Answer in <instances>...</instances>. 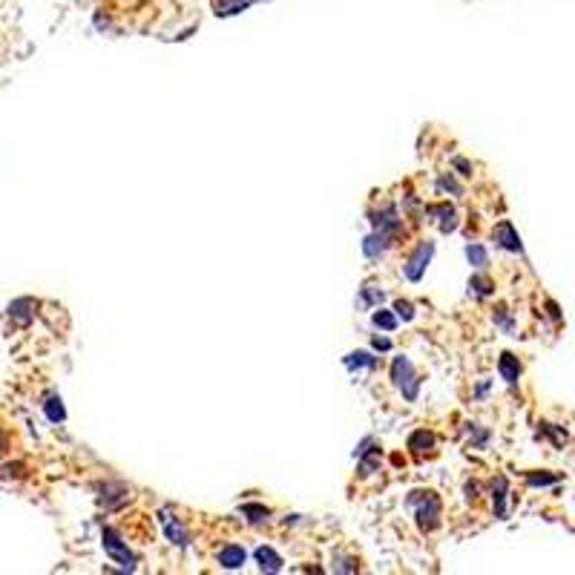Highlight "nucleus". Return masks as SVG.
<instances>
[{"label": "nucleus", "instance_id": "a211bd4d", "mask_svg": "<svg viewBox=\"0 0 575 575\" xmlns=\"http://www.w3.org/2000/svg\"><path fill=\"white\" fill-rule=\"evenodd\" d=\"M242 515H247V521H251V524H262V521H267V515H271V512H267L265 506H259V504H245Z\"/></svg>", "mask_w": 575, "mask_h": 575}, {"label": "nucleus", "instance_id": "9b49d317", "mask_svg": "<svg viewBox=\"0 0 575 575\" xmlns=\"http://www.w3.org/2000/svg\"><path fill=\"white\" fill-rule=\"evenodd\" d=\"M256 561H259V569L262 572H279L282 569V558L271 549V547H259L256 549Z\"/></svg>", "mask_w": 575, "mask_h": 575}, {"label": "nucleus", "instance_id": "ddd939ff", "mask_svg": "<svg viewBox=\"0 0 575 575\" xmlns=\"http://www.w3.org/2000/svg\"><path fill=\"white\" fill-rule=\"evenodd\" d=\"M492 501H495V515L504 518L506 515V477H495V484H492Z\"/></svg>", "mask_w": 575, "mask_h": 575}, {"label": "nucleus", "instance_id": "9d476101", "mask_svg": "<svg viewBox=\"0 0 575 575\" xmlns=\"http://www.w3.org/2000/svg\"><path fill=\"white\" fill-rule=\"evenodd\" d=\"M254 0H213V12L216 17H230V15H239L251 6Z\"/></svg>", "mask_w": 575, "mask_h": 575}, {"label": "nucleus", "instance_id": "423d86ee", "mask_svg": "<svg viewBox=\"0 0 575 575\" xmlns=\"http://www.w3.org/2000/svg\"><path fill=\"white\" fill-rule=\"evenodd\" d=\"M495 242L501 247H506V251H512V254H521V239H518L515 227L509 222H501L495 227Z\"/></svg>", "mask_w": 575, "mask_h": 575}, {"label": "nucleus", "instance_id": "4468645a", "mask_svg": "<svg viewBox=\"0 0 575 575\" xmlns=\"http://www.w3.org/2000/svg\"><path fill=\"white\" fill-rule=\"evenodd\" d=\"M161 524H164V532H167V538H170L172 544H179V547H187V541H190V538H187V532L182 529V524L176 521V518H172V521H170L167 515H161Z\"/></svg>", "mask_w": 575, "mask_h": 575}, {"label": "nucleus", "instance_id": "a878e982", "mask_svg": "<svg viewBox=\"0 0 575 575\" xmlns=\"http://www.w3.org/2000/svg\"><path fill=\"white\" fill-rule=\"evenodd\" d=\"M374 348H377V351H389V348H391V342H389L386 337H374Z\"/></svg>", "mask_w": 575, "mask_h": 575}, {"label": "nucleus", "instance_id": "2eb2a0df", "mask_svg": "<svg viewBox=\"0 0 575 575\" xmlns=\"http://www.w3.org/2000/svg\"><path fill=\"white\" fill-rule=\"evenodd\" d=\"M497 371H501V377L506 382H518V374H521V362H518V357H512V354H504L501 362H497Z\"/></svg>", "mask_w": 575, "mask_h": 575}, {"label": "nucleus", "instance_id": "20e7f679", "mask_svg": "<svg viewBox=\"0 0 575 575\" xmlns=\"http://www.w3.org/2000/svg\"><path fill=\"white\" fill-rule=\"evenodd\" d=\"M432 256H434V242H420V245H417V251L409 256V262L402 265V274H406V279H412V282H420V279H423V274H426V267H429Z\"/></svg>", "mask_w": 575, "mask_h": 575}, {"label": "nucleus", "instance_id": "f03ea898", "mask_svg": "<svg viewBox=\"0 0 575 575\" xmlns=\"http://www.w3.org/2000/svg\"><path fill=\"white\" fill-rule=\"evenodd\" d=\"M391 380H394V386L402 391V397H406V400H417L420 380H417L412 362L406 357H394V362H391Z\"/></svg>", "mask_w": 575, "mask_h": 575}, {"label": "nucleus", "instance_id": "6ab92c4d", "mask_svg": "<svg viewBox=\"0 0 575 575\" xmlns=\"http://www.w3.org/2000/svg\"><path fill=\"white\" fill-rule=\"evenodd\" d=\"M46 417L52 420V423H64V420H67V412H64V406H61V397H52V400L46 402Z\"/></svg>", "mask_w": 575, "mask_h": 575}, {"label": "nucleus", "instance_id": "1a4fd4ad", "mask_svg": "<svg viewBox=\"0 0 575 575\" xmlns=\"http://www.w3.org/2000/svg\"><path fill=\"white\" fill-rule=\"evenodd\" d=\"M389 245H391V239H389V236H382V233H377V230H374V233H371V236H366V242H362V254H366L369 259H377V256L386 254V247H389Z\"/></svg>", "mask_w": 575, "mask_h": 575}, {"label": "nucleus", "instance_id": "39448f33", "mask_svg": "<svg viewBox=\"0 0 575 575\" xmlns=\"http://www.w3.org/2000/svg\"><path fill=\"white\" fill-rule=\"evenodd\" d=\"M371 222H374V230H377V233L389 236V239H394V236L400 233V230H402V222L397 219V210H394V204H386V207H382Z\"/></svg>", "mask_w": 575, "mask_h": 575}, {"label": "nucleus", "instance_id": "dca6fc26", "mask_svg": "<svg viewBox=\"0 0 575 575\" xmlns=\"http://www.w3.org/2000/svg\"><path fill=\"white\" fill-rule=\"evenodd\" d=\"M345 366H348L351 371H360V369H374L377 366V357H371L369 351H354L345 357Z\"/></svg>", "mask_w": 575, "mask_h": 575}, {"label": "nucleus", "instance_id": "f8f14e48", "mask_svg": "<svg viewBox=\"0 0 575 575\" xmlns=\"http://www.w3.org/2000/svg\"><path fill=\"white\" fill-rule=\"evenodd\" d=\"M409 449H412L417 457H423L426 452L434 449V434H432V432H414V434L409 437Z\"/></svg>", "mask_w": 575, "mask_h": 575}, {"label": "nucleus", "instance_id": "393cba45", "mask_svg": "<svg viewBox=\"0 0 575 575\" xmlns=\"http://www.w3.org/2000/svg\"><path fill=\"white\" fill-rule=\"evenodd\" d=\"M437 187H440V190H452V193H460L457 182H454V179H446V176H443V179H437Z\"/></svg>", "mask_w": 575, "mask_h": 575}, {"label": "nucleus", "instance_id": "bb28decb", "mask_svg": "<svg viewBox=\"0 0 575 575\" xmlns=\"http://www.w3.org/2000/svg\"><path fill=\"white\" fill-rule=\"evenodd\" d=\"M3 452H6V434L0 432V454H3Z\"/></svg>", "mask_w": 575, "mask_h": 575}, {"label": "nucleus", "instance_id": "b1692460", "mask_svg": "<svg viewBox=\"0 0 575 575\" xmlns=\"http://www.w3.org/2000/svg\"><path fill=\"white\" fill-rule=\"evenodd\" d=\"M394 311H397L402 319H406V322H409V319H414V308H412V302H402V299H400V302L394 305Z\"/></svg>", "mask_w": 575, "mask_h": 575}, {"label": "nucleus", "instance_id": "f3484780", "mask_svg": "<svg viewBox=\"0 0 575 575\" xmlns=\"http://www.w3.org/2000/svg\"><path fill=\"white\" fill-rule=\"evenodd\" d=\"M382 299H386V294H382L374 282H369L366 288H362V294H360V305H362V308H371V305H380Z\"/></svg>", "mask_w": 575, "mask_h": 575}, {"label": "nucleus", "instance_id": "4be33fe9", "mask_svg": "<svg viewBox=\"0 0 575 575\" xmlns=\"http://www.w3.org/2000/svg\"><path fill=\"white\" fill-rule=\"evenodd\" d=\"M469 291H472L475 297H489V294H492V282H489V279H484V276H472V282H469Z\"/></svg>", "mask_w": 575, "mask_h": 575}, {"label": "nucleus", "instance_id": "f257e3e1", "mask_svg": "<svg viewBox=\"0 0 575 575\" xmlns=\"http://www.w3.org/2000/svg\"><path fill=\"white\" fill-rule=\"evenodd\" d=\"M409 506L417 515V524L423 532H432L440 524V497L434 492H414L409 497Z\"/></svg>", "mask_w": 575, "mask_h": 575}, {"label": "nucleus", "instance_id": "6e6552de", "mask_svg": "<svg viewBox=\"0 0 575 575\" xmlns=\"http://www.w3.org/2000/svg\"><path fill=\"white\" fill-rule=\"evenodd\" d=\"M429 216H437L440 230H443V233H449V230L457 227V213H454L452 204H434V207H429Z\"/></svg>", "mask_w": 575, "mask_h": 575}, {"label": "nucleus", "instance_id": "5701e85b", "mask_svg": "<svg viewBox=\"0 0 575 575\" xmlns=\"http://www.w3.org/2000/svg\"><path fill=\"white\" fill-rule=\"evenodd\" d=\"M527 481H529L532 486H547V484H555L558 477H555V475H529Z\"/></svg>", "mask_w": 575, "mask_h": 575}, {"label": "nucleus", "instance_id": "7ed1b4c3", "mask_svg": "<svg viewBox=\"0 0 575 575\" xmlns=\"http://www.w3.org/2000/svg\"><path fill=\"white\" fill-rule=\"evenodd\" d=\"M101 544H104V552L109 555L115 564H121L124 569H136V555L127 549V544H121V538H118V532H115V529L107 527L101 532Z\"/></svg>", "mask_w": 575, "mask_h": 575}, {"label": "nucleus", "instance_id": "0eeeda50", "mask_svg": "<svg viewBox=\"0 0 575 575\" xmlns=\"http://www.w3.org/2000/svg\"><path fill=\"white\" fill-rule=\"evenodd\" d=\"M245 561H247V552L239 544H227V547L219 549V564L224 569H239Z\"/></svg>", "mask_w": 575, "mask_h": 575}, {"label": "nucleus", "instance_id": "aec40b11", "mask_svg": "<svg viewBox=\"0 0 575 575\" xmlns=\"http://www.w3.org/2000/svg\"><path fill=\"white\" fill-rule=\"evenodd\" d=\"M466 256H469V262H472L475 267H486V262H489L486 247H481V245H469V247H466Z\"/></svg>", "mask_w": 575, "mask_h": 575}, {"label": "nucleus", "instance_id": "412c9836", "mask_svg": "<svg viewBox=\"0 0 575 575\" xmlns=\"http://www.w3.org/2000/svg\"><path fill=\"white\" fill-rule=\"evenodd\" d=\"M371 319H374L377 328H382V331H394L397 328V317L391 311H377Z\"/></svg>", "mask_w": 575, "mask_h": 575}]
</instances>
